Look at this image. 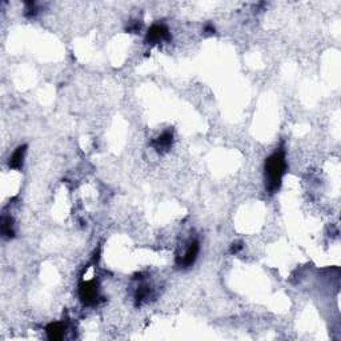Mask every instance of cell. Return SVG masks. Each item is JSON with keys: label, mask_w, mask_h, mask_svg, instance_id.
Instances as JSON below:
<instances>
[{"label": "cell", "mask_w": 341, "mask_h": 341, "mask_svg": "<svg viewBox=\"0 0 341 341\" xmlns=\"http://www.w3.org/2000/svg\"><path fill=\"white\" fill-rule=\"evenodd\" d=\"M287 170L285 152L278 149L265 161V185L271 193H275L280 188L283 176Z\"/></svg>", "instance_id": "1"}, {"label": "cell", "mask_w": 341, "mask_h": 341, "mask_svg": "<svg viewBox=\"0 0 341 341\" xmlns=\"http://www.w3.org/2000/svg\"><path fill=\"white\" fill-rule=\"evenodd\" d=\"M79 296L84 305H95L99 300V289L95 281H83L79 285Z\"/></svg>", "instance_id": "2"}, {"label": "cell", "mask_w": 341, "mask_h": 341, "mask_svg": "<svg viewBox=\"0 0 341 341\" xmlns=\"http://www.w3.org/2000/svg\"><path fill=\"white\" fill-rule=\"evenodd\" d=\"M199 241L193 240V241L188 245V248L185 249L184 255L176 258V264H177L179 267H181V268H188V267H191V265L196 261L197 255H199Z\"/></svg>", "instance_id": "3"}, {"label": "cell", "mask_w": 341, "mask_h": 341, "mask_svg": "<svg viewBox=\"0 0 341 341\" xmlns=\"http://www.w3.org/2000/svg\"><path fill=\"white\" fill-rule=\"evenodd\" d=\"M170 31L164 24H153L147 32V42L151 44H159L170 40Z\"/></svg>", "instance_id": "4"}, {"label": "cell", "mask_w": 341, "mask_h": 341, "mask_svg": "<svg viewBox=\"0 0 341 341\" xmlns=\"http://www.w3.org/2000/svg\"><path fill=\"white\" fill-rule=\"evenodd\" d=\"M47 339L51 341L62 340L65 335V325L62 322H51L48 327L45 328Z\"/></svg>", "instance_id": "5"}, {"label": "cell", "mask_w": 341, "mask_h": 341, "mask_svg": "<svg viewBox=\"0 0 341 341\" xmlns=\"http://www.w3.org/2000/svg\"><path fill=\"white\" fill-rule=\"evenodd\" d=\"M25 151H27V147L20 146L18 147L14 151V153L11 155L10 157V168H14V170H20L23 167V163H24V156Z\"/></svg>", "instance_id": "6"}, {"label": "cell", "mask_w": 341, "mask_h": 341, "mask_svg": "<svg viewBox=\"0 0 341 341\" xmlns=\"http://www.w3.org/2000/svg\"><path fill=\"white\" fill-rule=\"evenodd\" d=\"M172 140H173V135L170 131H166L161 133L160 136L157 137L156 140L153 142V147L156 148L157 151L160 149H168L172 144Z\"/></svg>", "instance_id": "7"}, {"label": "cell", "mask_w": 341, "mask_h": 341, "mask_svg": "<svg viewBox=\"0 0 341 341\" xmlns=\"http://www.w3.org/2000/svg\"><path fill=\"white\" fill-rule=\"evenodd\" d=\"M1 234L4 237H12L14 236V225L11 217H3L1 219Z\"/></svg>", "instance_id": "8"}, {"label": "cell", "mask_w": 341, "mask_h": 341, "mask_svg": "<svg viewBox=\"0 0 341 341\" xmlns=\"http://www.w3.org/2000/svg\"><path fill=\"white\" fill-rule=\"evenodd\" d=\"M148 298H149V288L146 287V285L139 287V289H137L136 292V301L140 304V302L146 301Z\"/></svg>", "instance_id": "9"}, {"label": "cell", "mask_w": 341, "mask_h": 341, "mask_svg": "<svg viewBox=\"0 0 341 341\" xmlns=\"http://www.w3.org/2000/svg\"><path fill=\"white\" fill-rule=\"evenodd\" d=\"M241 248H243L241 243H234L232 244V247H231V254H239L240 251H241Z\"/></svg>", "instance_id": "10"}]
</instances>
